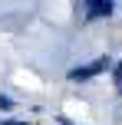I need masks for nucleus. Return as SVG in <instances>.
<instances>
[{
  "mask_svg": "<svg viewBox=\"0 0 122 125\" xmlns=\"http://www.w3.org/2000/svg\"><path fill=\"white\" fill-rule=\"evenodd\" d=\"M112 62H116V59H109V56H96L92 62H86V66H73V69H69V79H73V82H76V79H92V76L106 73Z\"/></svg>",
  "mask_w": 122,
  "mask_h": 125,
  "instance_id": "1",
  "label": "nucleus"
},
{
  "mask_svg": "<svg viewBox=\"0 0 122 125\" xmlns=\"http://www.w3.org/2000/svg\"><path fill=\"white\" fill-rule=\"evenodd\" d=\"M112 10H116V3H112V0H92V3H86V20L112 17Z\"/></svg>",
  "mask_w": 122,
  "mask_h": 125,
  "instance_id": "2",
  "label": "nucleus"
},
{
  "mask_svg": "<svg viewBox=\"0 0 122 125\" xmlns=\"http://www.w3.org/2000/svg\"><path fill=\"white\" fill-rule=\"evenodd\" d=\"M112 79H116V89H119V95H122V59L112 62Z\"/></svg>",
  "mask_w": 122,
  "mask_h": 125,
  "instance_id": "3",
  "label": "nucleus"
},
{
  "mask_svg": "<svg viewBox=\"0 0 122 125\" xmlns=\"http://www.w3.org/2000/svg\"><path fill=\"white\" fill-rule=\"evenodd\" d=\"M10 109H13V99L10 95H0V112H10Z\"/></svg>",
  "mask_w": 122,
  "mask_h": 125,
  "instance_id": "4",
  "label": "nucleus"
},
{
  "mask_svg": "<svg viewBox=\"0 0 122 125\" xmlns=\"http://www.w3.org/2000/svg\"><path fill=\"white\" fill-rule=\"evenodd\" d=\"M0 125H30V122H13V119H7V122H0Z\"/></svg>",
  "mask_w": 122,
  "mask_h": 125,
  "instance_id": "5",
  "label": "nucleus"
}]
</instances>
